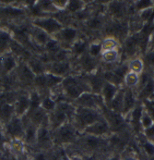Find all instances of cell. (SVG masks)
I'll list each match as a JSON object with an SVG mask.
<instances>
[{"instance_id": "cell-1", "label": "cell", "mask_w": 154, "mask_h": 160, "mask_svg": "<svg viewBox=\"0 0 154 160\" xmlns=\"http://www.w3.org/2000/svg\"><path fill=\"white\" fill-rule=\"evenodd\" d=\"M64 89L66 90V93L73 98L79 97L83 93V88L80 82L74 79V78H67L63 82Z\"/></svg>"}, {"instance_id": "cell-2", "label": "cell", "mask_w": 154, "mask_h": 160, "mask_svg": "<svg viewBox=\"0 0 154 160\" xmlns=\"http://www.w3.org/2000/svg\"><path fill=\"white\" fill-rule=\"evenodd\" d=\"M34 23L38 26L41 30H43L46 33H54L56 32H60L62 26L55 19H39L36 20Z\"/></svg>"}, {"instance_id": "cell-3", "label": "cell", "mask_w": 154, "mask_h": 160, "mask_svg": "<svg viewBox=\"0 0 154 160\" xmlns=\"http://www.w3.org/2000/svg\"><path fill=\"white\" fill-rule=\"evenodd\" d=\"M71 112V108L67 104H60L55 112L54 113L53 116V125L55 128H58L59 126L62 125V123L66 120V118L68 117V115Z\"/></svg>"}, {"instance_id": "cell-4", "label": "cell", "mask_w": 154, "mask_h": 160, "mask_svg": "<svg viewBox=\"0 0 154 160\" xmlns=\"http://www.w3.org/2000/svg\"><path fill=\"white\" fill-rule=\"evenodd\" d=\"M98 118H99L98 114L89 108H82L78 111V119L79 120L81 125L90 126L96 121H98Z\"/></svg>"}, {"instance_id": "cell-5", "label": "cell", "mask_w": 154, "mask_h": 160, "mask_svg": "<svg viewBox=\"0 0 154 160\" xmlns=\"http://www.w3.org/2000/svg\"><path fill=\"white\" fill-rule=\"evenodd\" d=\"M108 124L105 121H101L98 120L92 125L89 126L86 130V132L91 134L92 136H98V135H103L108 132Z\"/></svg>"}, {"instance_id": "cell-6", "label": "cell", "mask_w": 154, "mask_h": 160, "mask_svg": "<svg viewBox=\"0 0 154 160\" xmlns=\"http://www.w3.org/2000/svg\"><path fill=\"white\" fill-rule=\"evenodd\" d=\"M23 127L21 119L15 118L11 119L7 125V133L13 137H21L23 135Z\"/></svg>"}, {"instance_id": "cell-7", "label": "cell", "mask_w": 154, "mask_h": 160, "mask_svg": "<svg viewBox=\"0 0 154 160\" xmlns=\"http://www.w3.org/2000/svg\"><path fill=\"white\" fill-rule=\"evenodd\" d=\"M75 138V132L73 129L69 126H63L59 128L57 132V140L63 143L70 142Z\"/></svg>"}, {"instance_id": "cell-8", "label": "cell", "mask_w": 154, "mask_h": 160, "mask_svg": "<svg viewBox=\"0 0 154 160\" xmlns=\"http://www.w3.org/2000/svg\"><path fill=\"white\" fill-rule=\"evenodd\" d=\"M13 112V106L9 104H3L2 106H0V118H2L4 121H10Z\"/></svg>"}, {"instance_id": "cell-9", "label": "cell", "mask_w": 154, "mask_h": 160, "mask_svg": "<svg viewBox=\"0 0 154 160\" xmlns=\"http://www.w3.org/2000/svg\"><path fill=\"white\" fill-rule=\"evenodd\" d=\"M30 108V99L23 95L21 96L19 98V100L17 101V104H16V108H15V110L17 111V113L19 115L24 114L25 111Z\"/></svg>"}, {"instance_id": "cell-10", "label": "cell", "mask_w": 154, "mask_h": 160, "mask_svg": "<svg viewBox=\"0 0 154 160\" xmlns=\"http://www.w3.org/2000/svg\"><path fill=\"white\" fill-rule=\"evenodd\" d=\"M68 69H69L68 63L63 61H57L52 66V72L55 73V75L56 76H60L66 74L68 71Z\"/></svg>"}, {"instance_id": "cell-11", "label": "cell", "mask_w": 154, "mask_h": 160, "mask_svg": "<svg viewBox=\"0 0 154 160\" xmlns=\"http://www.w3.org/2000/svg\"><path fill=\"white\" fill-rule=\"evenodd\" d=\"M103 95H104V98L106 100V102H112V100L113 99L114 95H115V92H116V88L113 84L112 83H105L103 84Z\"/></svg>"}, {"instance_id": "cell-12", "label": "cell", "mask_w": 154, "mask_h": 160, "mask_svg": "<svg viewBox=\"0 0 154 160\" xmlns=\"http://www.w3.org/2000/svg\"><path fill=\"white\" fill-rule=\"evenodd\" d=\"M78 103L81 105L82 107H85V108H92L95 105V100L94 98L89 94V93H82L79 98H78Z\"/></svg>"}, {"instance_id": "cell-13", "label": "cell", "mask_w": 154, "mask_h": 160, "mask_svg": "<svg viewBox=\"0 0 154 160\" xmlns=\"http://www.w3.org/2000/svg\"><path fill=\"white\" fill-rule=\"evenodd\" d=\"M36 141L41 145L48 144L49 142H50V135H49L48 131L46 129H44V128L38 130L37 131V135H36Z\"/></svg>"}, {"instance_id": "cell-14", "label": "cell", "mask_w": 154, "mask_h": 160, "mask_svg": "<svg viewBox=\"0 0 154 160\" xmlns=\"http://www.w3.org/2000/svg\"><path fill=\"white\" fill-rule=\"evenodd\" d=\"M135 105V98L133 96L131 91H128L124 94V104H123V110L128 111L132 108Z\"/></svg>"}, {"instance_id": "cell-15", "label": "cell", "mask_w": 154, "mask_h": 160, "mask_svg": "<svg viewBox=\"0 0 154 160\" xmlns=\"http://www.w3.org/2000/svg\"><path fill=\"white\" fill-rule=\"evenodd\" d=\"M2 66L4 67V69L7 72L11 71L12 69L16 67V61H15L14 57L12 55H7L2 59Z\"/></svg>"}, {"instance_id": "cell-16", "label": "cell", "mask_w": 154, "mask_h": 160, "mask_svg": "<svg viewBox=\"0 0 154 160\" xmlns=\"http://www.w3.org/2000/svg\"><path fill=\"white\" fill-rule=\"evenodd\" d=\"M123 104H124V93L123 92H119L118 94H116L111 102L112 108L114 111L121 110L123 108Z\"/></svg>"}, {"instance_id": "cell-17", "label": "cell", "mask_w": 154, "mask_h": 160, "mask_svg": "<svg viewBox=\"0 0 154 160\" xmlns=\"http://www.w3.org/2000/svg\"><path fill=\"white\" fill-rule=\"evenodd\" d=\"M21 78L23 82H30L32 80H34L33 72L30 69V67L25 66V65L22 67L21 69Z\"/></svg>"}, {"instance_id": "cell-18", "label": "cell", "mask_w": 154, "mask_h": 160, "mask_svg": "<svg viewBox=\"0 0 154 160\" xmlns=\"http://www.w3.org/2000/svg\"><path fill=\"white\" fill-rule=\"evenodd\" d=\"M10 43V36L6 32H0V52L6 51Z\"/></svg>"}, {"instance_id": "cell-19", "label": "cell", "mask_w": 154, "mask_h": 160, "mask_svg": "<svg viewBox=\"0 0 154 160\" xmlns=\"http://www.w3.org/2000/svg\"><path fill=\"white\" fill-rule=\"evenodd\" d=\"M110 12L111 14H113L115 17H120L123 14V6L120 2L114 1L110 4Z\"/></svg>"}, {"instance_id": "cell-20", "label": "cell", "mask_w": 154, "mask_h": 160, "mask_svg": "<svg viewBox=\"0 0 154 160\" xmlns=\"http://www.w3.org/2000/svg\"><path fill=\"white\" fill-rule=\"evenodd\" d=\"M34 38H35L36 42L39 43L40 45H46V43L49 41L47 33L45 32H44L43 30H41V29H38V30L35 31Z\"/></svg>"}, {"instance_id": "cell-21", "label": "cell", "mask_w": 154, "mask_h": 160, "mask_svg": "<svg viewBox=\"0 0 154 160\" xmlns=\"http://www.w3.org/2000/svg\"><path fill=\"white\" fill-rule=\"evenodd\" d=\"M41 103L40 100V96L38 95L37 92H32L31 95V99H30V108L31 113H33L35 110L38 109V107Z\"/></svg>"}, {"instance_id": "cell-22", "label": "cell", "mask_w": 154, "mask_h": 160, "mask_svg": "<svg viewBox=\"0 0 154 160\" xmlns=\"http://www.w3.org/2000/svg\"><path fill=\"white\" fill-rule=\"evenodd\" d=\"M36 135H37V130H35L34 126H30L28 127V129L26 130L25 132V139L27 141V142L31 143L36 140Z\"/></svg>"}, {"instance_id": "cell-23", "label": "cell", "mask_w": 154, "mask_h": 160, "mask_svg": "<svg viewBox=\"0 0 154 160\" xmlns=\"http://www.w3.org/2000/svg\"><path fill=\"white\" fill-rule=\"evenodd\" d=\"M45 79H46V86L47 87H53L62 81L60 76H56L55 74H47V75H45Z\"/></svg>"}, {"instance_id": "cell-24", "label": "cell", "mask_w": 154, "mask_h": 160, "mask_svg": "<svg viewBox=\"0 0 154 160\" xmlns=\"http://www.w3.org/2000/svg\"><path fill=\"white\" fill-rule=\"evenodd\" d=\"M76 34H77L76 30H74L72 28H67V29H65L64 31H62L61 36L66 42H71L76 37Z\"/></svg>"}, {"instance_id": "cell-25", "label": "cell", "mask_w": 154, "mask_h": 160, "mask_svg": "<svg viewBox=\"0 0 154 160\" xmlns=\"http://www.w3.org/2000/svg\"><path fill=\"white\" fill-rule=\"evenodd\" d=\"M153 92L154 82L150 80V81L147 82V84L144 86L143 90L140 92V96H142V97H149V96H151V95L153 93Z\"/></svg>"}, {"instance_id": "cell-26", "label": "cell", "mask_w": 154, "mask_h": 160, "mask_svg": "<svg viewBox=\"0 0 154 160\" xmlns=\"http://www.w3.org/2000/svg\"><path fill=\"white\" fill-rule=\"evenodd\" d=\"M90 82V86L91 88L95 92L100 91L103 87V83L102 82V80L98 77V76H93L90 78L89 80Z\"/></svg>"}, {"instance_id": "cell-27", "label": "cell", "mask_w": 154, "mask_h": 160, "mask_svg": "<svg viewBox=\"0 0 154 160\" xmlns=\"http://www.w3.org/2000/svg\"><path fill=\"white\" fill-rule=\"evenodd\" d=\"M30 69H31V71L33 73H36L38 75H41L43 73V71H44L41 62L39 60H35V59L31 60V62H30Z\"/></svg>"}, {"instance_id": "cell-28", "label": "cell", "mask_w": 154, "mask_h": 160, "mask_svg": "<svg viewBox=\"0 0 154 160\" xmlns=\"http://www.w3.org/2000/svg\"><path fill=\"white\" fill-rule=\"evenodd\" d=\"M85 142H86V145L88 146L89 148H90V149H95V148L99 147L100 144H101L100 139L97 138L96 136H92V135L89 136V137L86 139Z\"/></svg>"}, {"instance_id": "cell-29", "label": "cell", "mask_w": 154, "mask_h": 160, "mask_svg": "<svg viewBox=\"0 0 154 160\" xmlns=\"http://www.w3.org/2000/svg\"><path fill=\"white\" fill-rule=\"evenodd\" d=\"M81 64L83 66V68L87 70H90L95 67V63L93 61V59L91 58L90 56H84L81 59Z\"/></svg>"}, {"instance_id": "cell-30", "label": "cell", "mask_w": 154, "mask_h": 160, "mask_svg": "<svg viewBox=\"0 0 154 160\" xmlns=\"http://www.w3.org/2000/svg\"><path fill=\"white\" fill-rule=\"evenodd\" d=\"M45 47L47 49V51H49L50 53H57L59 51V46H58V44L56 41L55 40H49L46 45H45Z\"/></svg>"}, {"instance_id": "cell-31", "label": "cell", "mask_w": 154, "mask_h": 160, "mask_svg": "<svg viewBox=\"0 0 154 160\" xmlns=\"http://www.w3.org/2000/svg\"><path fill=\"white\" fill-rule=\"evenodd\" d=\"M44 113L42 109H37L32 113V120L36 124H40L44 121Z\"/></svg>"}, {"instance_id": "cell-32", "label": "cell", "mask_w": 154, "mask_h": 160, "mask_svg": "<svg viewBox=\"0 0 154 160\" xmlns=\"http://www.w3.org/2000/svg\"><path fill=\"white\" fill-rule=\"evenodd\" d=\"M138 41H139V38L137 36H135V37L130 38L127 42V50H128V53H132L133 51L135 50V47L138 44Z\"/></svg>"}, {"instance_id": "cell-33", "label": "cell", "mask_w": 154, "mask_h": 160, "mask_svg": "<svg viewBox=\"0 0 154 160\" xmlns=\"http://www.w3.org/2000/svg\"><path fill=\"white\" fill-rule=\"evenodd\" d=\"M104 77L109 82V83H112V84L113 83H119L122 81V79L120 77H118L114 72L113 73V72H107V73H105Z\"/></svg>"}, {"instance_id": "cell-34", "label": "cell", "mask_w": 154, "mask_h": 160, "mask_svg": "<svg viewBox=\"0 0 154 160\" xmlns=\"http://www.w3.org/2000/svg\"><path fill=\"white\" fill-rule=\"evenodd\" d=\"M142 117V109L140 108H137L134 109L132 113V121L135 125H138Z\"/></svg>"}, {"instance_id": "cell-35", "label": "cell", "mask_w": 154, "mask_h": 160, "mask_svg": "<svg viewBox=\"0 0 154 160\" xmlns=\"http://www.w3.org/2000/svg\"><path fill=\"white\" fill-rule=\"evenodd\" d=\"M42 106H43V108L46 109V110H53L55 108V102L49 97L44 98V101L42 102Z\"/></svg>"}, {"instance_id": "cell-36", "label": "cell", "mask_w": 154, "mask_h": 160, "mask_svg": "<svg viewBox=\"0 0 154 160\" xmlns=\"http://www.w3.org/2000/svg\"><path fill=\"white\" fill-rule=\"evenodd\" d=\"M140 121H141L143 127H145L146 129H148V128H150V127L152 126V118L149 114L142 115Z\"/></svg>"}, {"instance_id": "cell-37", "label": "cell", "mask_w": 154, "mask_h": 160, "mask_svg": "<svg viewBox=\"0 0 154 160\" xmlns=\"http://www.w3.org/2000/svg\"><path fill=\"white\" fill-rule=\"evenodd\" d=\"M85 48H86V44H85L84 42H77V43L74 45V47H73L74 52H75L76 54H78V55L82 54V53L84 52Z\"/></svg>"}, {"instance_id": "cell-38", "label": "cell", "mask_w": 154, "mask_h": 160, "mask_svg": "<svg viewBox=\"0 0 154 160\" xmlns=\"http://www.w3.org/2000/svg\"><path fill=\"white\" fill-rule=\"evenodd\" d=\"M152 1H149V0H142V1H138L137 3V9H142V10H145V9H148L151 6H152Z\"/></svg>"}, {"instance_id": "cell-39", "label": "cell", "mask_w": 154, "mask_h": 160, "mask_svg": "<svg viewBox=\"0 0 154 160\" xmlns=\"http://www.w3.org/2000/svg\"><path fill=\"white\" fill-rule=\"evenodd\" d=\"M82 7V4L80 1H70L69 4H68V9L70 11H78L79 9H80Z\"/></svg>"}, {"instance_id": "cell-40", "label": "cell", "mask_w": 154, "mask_h": 160, "mask_svg": "<svg viewBox=\"0 0 154 160\" xmlns=\"http://www.w3.org/2000/svg\"><path fill=\"white\" fill-rule=\"evenodd\" d=\"M110 119L112 122V125L115 128L119 127L122 124V120L120 118V117L118 115L114 114V113H111L110 114Z\"/></svg>"}, {"instance_id": "cell-41", "label": "cell", "mask_w": 154, "mask_h": 160, "mask_svg": "<svg viewBox=\"0 0 154 160\" xmlns=\"http://www.w3.org/2000/svg\"><path fill=\"white\" fill-rule=\"evenodd\" d=\"M137 81H138V78H137V76L136 73L130 72V73H128L127 75V82H128V84H129V85H135V84H137Z\"/></svg>"}, {"instance_id": "cell-42", "label": "cell", "mask_w": 154, "mask_h": 160, "mask_svg": "<svg viewBox=\"0 0 154 160\" xmlns=\"http://www.w3.org/2000/svg\"><path fill=\"white\" fill-rule=\"evenodd\" d=\"M35 83L38 87H45L46 86V79H45V75H38L35 79Z\"/></svg>"}, {"instance_id": "cell-43", "label": "cell", "mask_w": 154, "mask_h": 160, "mask_svg": "<svg viewBox=\"0 0 154 160\" xmlns=\"http://www.w3.org/2000/svg\"><path fill=\"white\" fill-rule=\"evenodd\" d=\"M5 12L7 15L8 16H12V17H16V16H19V15H22V11L21 9H18V8H6L5 9Z\"/></svg>"}, {"instance_id": "cell-44", "label": "cell", "mask_w": 154, "mask_h": 160, "mask_svg": "<svg viewBox=\"0 0 154 160\" xmlns=\"http://www.w3.org/2000/svg\"><path fill=\"white\" fill-rule=\"evenodd\" d=\"M130 69H132L133 71L136 72H139L142 69V63L140 60H134L130 64Z\"/></svg>"}, {"instance_id": "cell-45", "label": "cell", "mask_w": 154, "mask_h": 160, "mask_svg": "<svg viewBox=\"0 0 154 160\" xmlns=\"http://www.w3.org/2000/svg\"><path fill=\"white\" fill-rule=\"evenodd\" d=\"M116 58H117V54L115 51H113V50H109L104 54V58L109 62H113V60L116 59Z\"/></svg>"}, {"instance_id": "cell-46", "label": "cell", "mask_w": 154, "mask_h": 160, "mask_svg": "<svg viewBox=\"0 0 154 160\" xmlns=\"http://www.w3.org/2000/svg\"><path fill=\"white\" fill-rule=\"evenodd\" d=\"M144 150H145V152H146L151 158L154 157V145L152 143H151V142H146V143L144 144Z\"/></svg>"}, {"instance_id": "cell-47", "label": "cell", "mask_w": 154, "mask_h": 160, "mask_svg": "<svg viewBox=\"0 0 154 160\" xmlns=\"http://www.w3.org/2000/svg\"><path fill=\"white\" fill-rule=\"evenodd\" d=\"M101 49H102V46L101 45H92L89 48V53H90V56L92 57H95V56H98L101 52Z\"/></svg>"}, {"instance_id": "cell-48", "label": "cell", "mask_w": 154, "mask_h": 160, "mask_svg": "<svg viewBox=\"0 0 154 160\" xmlns=\"http://www.w3.org/2000/svg\"><path fill=\"white\" fill-rule=\"evenodd\" d=\"M142 17L143 19L145 20H152V17H153V11L152 8H148V9H145L143 12H142Z\"/></svg>"}, {"instance_id": "cell-49", "label": "cell", "mask_w": 154, "mask_h": 160, "mask_svg": "<svg viewBox=\"0 0 154 160\" xmlns=\"http://www.w3.org/2000/svg\"><path fill=\"white\" fill-rule=\"evenodd\" d=\"M101 26V21L98 19V18H94V19H91L89 22V27L92 28V29H96L98 27Z\"/></svg>"}, {"instance_id": "cell-50", "label": "cell", "mask_w": 154, "mask_h": 160, "mask_svg": "<svg viewBox=\"0 0 154 160\" xmlns=\"http://www.w3.org/2000/svg\"><path fill=\"white\" fill-rule=\"evenodd\" d=\"M115 46H116V43H115L113 39H108V40H106V41L104 42V44H103V47H104L105 49H107L108 51H109V50H112Z\"/></svg>"}, {"instance_id": "cell-51", "label": "cell", "mask_w": 154, "mask_h": 160, "mask_svg": "<svg viewBox=\"0 0 154 160\" xmlns=\"http://www.w3.org/2000/svg\"><path fill=\"white\" fill-rule=\"evenodd\" d=\"M145 135L151 140L154 139V126H152L145 130Z\"/></svg>"}, {"instance_id": "cell-52", "label": "cell", "mask_w": 154, "mask_h": 160, "mask_svg": "<svg viewBox=\"0 0 154 160\" xmlns=\"http://www.w3.org/2000/svg\"><path fill=\"white\" fill-rule=\"evenodd\" d=\"M146 106H147V108H148L149 113H150L149 115H150L152 118H154V108L152 106L151 103H146Z\"/></svg>"}, {"instance_id": "cell-53", "label": "cell", "mask_w": 154, "mask_h": 160, "mask_svg": "<svg viewBox=\"0 0 154 160\" xmlns=\"http://www.w3.org/2000/svg\"><path fill=\"white\" fill-rule=\"evenodd\" d=\"M147 61L150 63V64H152L154 65V52L152 53H151V54H149L148 56H147Z\"/></svg>"}, {"instance_id": "cell-54", "label": "cell", "mask_w": 154, "mask_h": 160, "mask_svg": "<svg viewBox=\"0 0 154 160\" xmlns=\"http://www.w3.org/2000/svg\"><path fill=\"white\" fill-rule=\"evenodd\" d=\"M34 160H47V157L44 154H43V153H40V154L35 156Z\"/></svg>"}, {"instance_id": "cell-55", "label": "cell", "mask_w": 154, "mask_h": 160, "mask_svg": "<svg viewBox=\"0 0 154 160\" xmlns=\"http://www.w3.org/2000/svg\"><path fill=\"white\" fill-rule=\"evenodd\" d=\"M60 160H71V158L65 154V152H62L60 155Z\"/></svg>"}, {"instance_id": "cell-56", "label": "cell", "mask_w": 154, "mask_h": 160, "mask_svg": "<svg viewBox=\"0 0 154 160\" xmlns=\"http://www.w3.org/2000/svg\"><path fill=\"white\" fill-rule=\"evenodd\" d=\"M122 160H137L136 158H134V157H130V156H128V157H126V158H124Z\"/></svg>"}, {"instance_id": "cell-57", "label": "cell", "mask_w": 154, "mask_h": 160, "mask_svg": "<svg viewBox=\"0 0 154 160\" xmlns=\"http://www.w3.org/2000/svg\"><path fill=\"white\" fill-rule=\"evenodd\" d=\"M108 160H121V159H120V158H119V157H113V158H109Z\"/></svg>"}, {"instance_id": "cell-58", "label": "cell", "mask_w": 154, "mask_h": 160, "mask_svg": "<svg viewBox=\"0 0 154 160\" xmlns=\"http://www.w3.org/2000/svg\"><path fill=\"white\" fill-rule=\"evenodd\" d=\"M71 160H83V158H79V157H74L73 158H71Z\"/></svg>"}, {"instance_id": "cell-59", "label": "cell", "mask_w": 154, "mask_h": 160, "mask_svg": "<svg viewBox=\"0 0 154 160\" xmlns=\"http://www.w3.org/2000/svg\"><path fill=\"white\" fill-rule=\"evenodd\" d=\"M3 141H4V138H3V135H2V133L0 132V144L3 142Z\"/></svg>"}, {"instance_id": "cell-60", "label": "cell", "mask_w": 154, "mask_h": 160, "mask_svg": "<svg viewBox=\"0 0 154 160\" xmlns=\"http://www.w3.org/2000/svg\"><path fill=\"white\" fill-rule=\"evenodd\" d=\"M83 160H95V158L93 157H89V158H85V159Z\"/></svg>"}, {"instance_id": "cell-61", "label": "cell", "mask_w": 154, "mask_h": 160, "mask_svg": "<svg viewBox=\"0 0 154 160\" xmlns=\"http://www.w3.org/2000/svg\"><path fill=\"white\" fill-rule=\"evenodd\" d=\"M2 69V58H0V69Z\"/></svg>"}, {"instance_id": "cell-62", "label": "cell", "mask_w": 154, "mask_h": 160, "mask_svg": "<svg viewBox=\"0 0 154 160\" xmlns=\"http://www.w3.org/2000/svg\"><path fill=\"white\" fill-rule=\"evenodd\" d=\"M152 45L154 46V35H153V38H152Z\"/></svg>"}, {"instance_id": "cell-63", "label": "cell", "mask_w": 154, "mask_h": 160, "mask_svg": "<svg viewBox=\"0 0 154 160\" xmlns=\"http://www.w3.org/2000/svg\"><path fill=\"white\" fill-rule=\"evenodd\" d=\"M151 104H152V107H153V108H154V102H152Z\"/></svg>"}, {"instance_id": "cell-64", "label": "cell", "mask_w": 154, "mask_h": 160, "mask_svg": "<svg viewBox=\"0 0 154 160\" xmlns=\"http://www.w3.org/2000/svg\"><path fill=\"white\" fill-rule=\"evenodd\" d=\"M150 160H154V157H152V158H151V159Z\"/></svg>"}]
</instances>
